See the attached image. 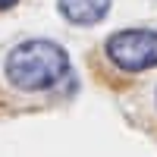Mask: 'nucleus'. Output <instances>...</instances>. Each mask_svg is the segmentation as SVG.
Returning <instances> with one entry per match:
<instances>
[{
	"label": "nucleus",
	"mask_w": 157,
	"mask_h": 157,
	"mask_svg": "<svg viewBox=\"0 0 157 157\" xmlns=\"http://www.w3.org/2000/svg\"><path fill=\"white\" fill-rule=\"evenodd\" d=\"M104 54L123 72H145L157 66V32L154 29H123L104 44Z\"/></svg>",
	"instance_id": "f03ea898"
},
{
	"label": "nucleus",
	"mask_w": 157,
	"mask_h": 157,
	"mask_svg": "<svg viewBox=\"0 0 157 157\" xmlns=\"http://www.w3.org/2000/svg\"><path fill=\"white\" fill-rule=\"evenodd\" d=\"M16 3H19V0H0V13H3V10H13Z\"/></svg>",
	"instance_id": "20e7f679"
},
{
	"label": "nucleus",
	"mask_w": 157,
	"mask_h": 157,
	"mask_svg": "<svg viewBox=\"0 0 157 157\" xmlns=\"http://www.w3.org/2000/svg\"><path fill=\"white\" fill-rule=\"evenodd\" d=\"M154 101H157V94H154Z\"/></svg>",
	"instance_id": "39448f33"
},
{
	"label": "nucleus",
	"mask_w": 157,
	"mask_h": 157,
	"mask_svg": "<svg viewBox=\"0 0 157 157\" xmlns=\"http://www.w3.org/2000/svg\"><path fill=\"white\" fill-rule=\"evenodd\" d=\"M69 72V57L57 41L29 38L6 54L3 75L19 91H47L60 85Z\"/></svg>",
	"instance_id": "f257e3e1"
},
{
	"label": "nucleus",
	"mask_w": 157,
	"mask_h": 157,
	"mask_svg": "<svg viewBox=\"0 0 157 157\" xmlns=\"http://www.w3.org/2000/svg\"><path fill=\"white\" fill-rule=\"evenodd\" d=\"M57 6L72 25H94L110 13V0H57Z\"/></svg>",
	"instance_id": "7ed1b4c3"
}]
</instances>
